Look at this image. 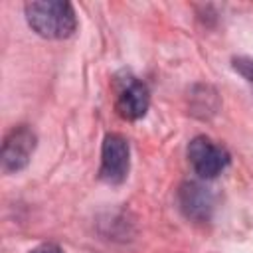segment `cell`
<instances>
[{
  "mask_svg": "<svg viewBox=\"0 0 253 253\" xmlns=\"http://www.w3.org/2000/svg\"><path fill=\"white\" fill-rule=\"evenodd\" d=\"M180 198H182V206L188 211V215H198V213L204 215L206 210L210 208V196H208V192L202 186L194 184V182H190V184H186L182 188Z\"/></svg>",
  "mask_w": 253,
  "mask_h": 253,
  "instance_id": "cell-6",
  "label": "cell"
},
{
  "mask_svg": "<svg viewBox=\"0 0 253 253\" xmlns=\"http://www.w3.org/2000/svg\"><path fill=\"white\" fill-rule=\"evenodd\" d=\"M34 148H36V134L30 126L26 125H20V126H14L6 138H4V144H2V164H4V170L6 172H18L22 170L32 154H34Z\"/></svg>",
  "mask_w": 253,
  "mask_h": 253,
  "instance_id": "cell-4",
  "label": "cell"
},
{
  "mask_svg": "<svg viewBox=\"0 0 253 253\" xmlns=\"http://www.w3.org/2000/svg\"><path fill=\"white\" fill-rule=\"evenodd\" d=\"M130 150L128 142L121 134H107L101 146V178L109 184H121L128 174V160Z\"/></svg>",
  "mask_w": 253,
  "mask_h": 253,
  "instance_id": "cell-3",
  "label": "cell"
},
{
  "mask_svg": "<svg viewBox=\"0 0 253 253\" xmlns=\"http://www.w3.org/2000/svg\"><path fill=\"white\" fill-rule=\"evenodd\" d=\"M233 67L237 73H241L249 83H253V59L251 57H235Z\"/></svg>",
  "mask_w": 253,
  "mask_h": 253,
  "instance_id": "cell-7",
  "label": "cell"
},
{
  "mask_svg": "<svg viewBox=\"0 0 253 253\" xmlns=\"http://www.w3.org/2000/svg\"><path fill=\"white\" fill-rule=\"evenodd\" d=\"M150 105V91L146 83L136 77H126L117 93V113L126 121L142 119Z\"/></svg>",
  "mask_w": 253,
  "mask_h": 253,
  "instance_id": "cell-5",
  "label": "cell"
},
{
  "mask_svg": "<svg viewBox=\"0 0 253 253\" xmlns=\"http://www.w3.org/2000/svg\"><path fill=\"white\" fill-rule=\"evenodd\" d=\"M30 253H63V251H61V247H57V245H53V243H43V245L32 249Z\"/></svg>",
  "mask_w": 253,
  "mask_h": 253,
  "instance_id": "cell-8",
  "label": "cell"
},
{
  "mask_svg": "<svg viewBox=\"0 0 253 253\" xmlns=\"http://www.w3.org/2000/svg\"><path fill=\"white\" fill-rule=\"evenodd\" d=\"M26 20L30 28L47 40L69 38L77 28L73 6L61 0H38L26 4Z\"/></svg>",
  "mask_w": 253,
  "mask_h": 253,
  "instance_id": "cell-1",
  "label": "cell"
},
{
  "mask_svg": "<svg viewBox=\"0 0 253 253\" xmlns=\"http://www.w3.org/2000/svg\"><path fill=\"white\" fill-rule=\"evenodd\" d=\"M188 160L200 178L210 180L227 168L229 152L223 146L215 144L211 138L200 134V136L192 138L188 144Z\"/></svg>",
  "mask_w": 253,
  "mask_h": 253,
  "instance_id": "cell-2",
  "label": "cell"
}]
</instances>
